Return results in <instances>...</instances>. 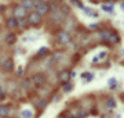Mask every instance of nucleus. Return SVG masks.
<instances>
[{"instance_id":"nucleus-1","label":"nucleus","mask_w":124,"mask_h":118,"mask_svg":"<svg viewBox=\"0 0 124 118\" xmlns=\"http://www.w3.org/2000/svg\"><path fill=\"white\" fill-rule=\"evenodd\" d=\"M26 21L31 27H37V25L41 24L43 17H41L40 14H37L36 11H31V13H28V15H26Z\"/></svg>"},{"instance_id":"nucleus-2","label":"nucleus","mask_w":124,"mask_h":118,"mask_svg":"<svg viewBox=\"0 0 124 118\" xmlns=\"http://www.w3.org/2000/svg\"><path fill=\"white\" fill-rule=\"evenodd\" d=\"M31 81H32V83H33L36 88H41V86H44V85H46V77H44V74H40V72L35 74V75L32 77Z\"/></svg>"},{"instance_id":"nucleus-3","label":"nucleus","mask_w":124,"mask_h":118,"mask_svg":"<svg viewBox=\"0 0 124 118\" xmlns=\"http://www.w3.org/2000/svg\"><path fill=\"white\" fill-rule=\"evenodd\" d=\"M0 67L3 68L4 72H13L14 71V60L11 59V57H7V59H4L1 61Z\"/></svg>"},{"instance_id":"nucleus-4","label":"nucleus","mask_w":124,"mask_h":118,"mask_svg":"<svg viewBox=\"0 0 124 118\" xmlns=\"http://www.w3.org/2000/svg\"><path fill=\"white\" fill-rule=\"evenodd\" d=\"M35 9H36V13L40 14V15L43 17V15H46V14L50 13V3H46V1L39 3V4L35 6Z\"/></svg>"},{"instance_id":"nucleus-5","label":"nucleus","mask_w":124,"mask_h":118,"mask_svg":"<svg viewBox=\"0 0 124 118\" xmlns=\"http://www.w3.org/2000/svg\"><path fill=\"white\" fill-rule=\"evenodd\" d=\"M57 39H58L59 43H62V45H68V43H70V40H72L69 32H66V31H61L59 32V33L57 35Z\"/></svg>"},{"instance_id":"nucleus-6","label":"nucleus","mask_w":124,"mask_h":118,"mask_svg":"<svg viewBox=\"0 0 124 118\" xmlns=\"http://www.w3.org/2000/svg\"><path fill=\"white\" fill-rule=\"evenodd\" d=\"M13 11H14V14H13V17H15L17 20H22V18H25L28 15V11L25 9H22L21 6H15L13 9Z\"/></svg>"},{"instance_id":"nucleus-7","label":"nucleus","mask_w":124,"mask_h":118,"mask_svg":"<svg viewBox=\"0 0 124 118\" xmlns=\"http://www.w3.org/2000/svg\"><path fill=\"white\" fill-rule=\"evenodd\" d=\"M58 82L61 83V85H65V83H68V82H70V71H62V72H59V75H58Z\"/></svg>"},{"instance_id":"nucleus-8","label":"nucleus","mask_w":124,"mask_h":118,"mask_svg":"<svg viewBox=\"0 0 124 118\" xmlns=\"http://www.w3.org/2000/svg\"><path fill=\"white\" fill-rule=\"evenodd\" d=\"M6 27L8 28L10 31H13V29H17L18 28V20L15 17H8V18L6 20Z\"/></svg>"},{"instance_id":"nucleus-9","label":"nucleus","mask_w":124,"mask_h":118,"mask_svg":"<svg viewBox=\"0 0 124 118\" xmlns=\"http://www.w3.org/2000/svg\"><path fill=\"white\" fill-rule=\"evenodd\" d=\"M120 35L117 33L116 31H113V32H110L109 33V42H110L112 45H117V43H120Z\"/></svg>"},{"instance_id":"nucleus-10","label":"nucleus","mask_w":124,"mask_h":118,"mask_svg":"<svg viewBox=\"0 0 124 118\" xmlns=\"http://www.w3.org/2000/svg\"><path fill=\"white\" fill-rule=\"evenodd\" d=\"M19 6H21L22 9H25L28 13H29V11H31L33 7H35V3H33V0H22Z\"/></svg>"},{"instance_id":"nucleus-11","label":"nucleus","mask_w":124,"mask_h":118,"mask_svg":"<svg viewBox=\"0 0 124 118\" xmlns=\"http://www.w3.org/2000/svg\"><path fill=\"white\" fill-rule=\"evenodd\" d=\"M10 115V106L8 104H0V117L7 118Z\"/></svg>"},{"instance_id":"nucleus-12","label":"nucleus","mask_w":124,"mask_h":118,"mask_svg":"<svg viewBox=\"0 0 124 118\" xmlns=\"http://www.w3.org/2000/svg\"><path fill=\"white\" fill-rule=\"evenodd\" d=\"M15 42H17V35L14 32H8L6 35V43L11 46V45H15Z\"/></svg>"},{"instance_id":"nucleus-13","label":"nucleus","mask_w":124,"mask_h":118,"mask_svg":"<svg viewBox=\"0 0 124 118\" xmlns=\"http://www.w3.org/2000/svg\"><path fill=\"white\" fill-rule=\"evenodd\" d=\"M48 54H50V49H48V47H46V46H43V47H40V49H39L37 54H36V57L43 59V57H47Z\"/></svg>"},{"instance_id":"nucleus-14","label":"nucleus","mask_w":124,"mask_h":118,"mask_svg":"<svg viewBox=\"0 0 124 118\" xmlns=\"http://www.w3.org/2000/svg\"><path fill=\"white\" fill-rule=\"evenodd\" d=\"M21 86H22V89H25V90H29V89L33 86V83H32V81L29 78H25L22 81V83H21Z\"/></svg>"},{"instance_id":"nucleus-15","label":"nucleus","mask_w":124,"mask_h":118,"mask_svg":"<svg viewBox=\"0 0 124 118\" xmlns=\"http://www.w3.org/2000/svg\"><path fill=\"white\" fill-rule=\"evenodd\" d=\"M116 104H117V103H116V100L113 99V97H108L106 101H105V106H106L108 108H115Z\"/></svg>"},{"instance_id":"nucleus-16","label":"nucleus","mask_w":124,"mask_h":118,"mask_svg":"<svg viewBox=\"0 0 124 118\" xmlns=\"http://www.w3.org/2000/svg\"><path fill=\"white\" fill-rule=\"evenodd\" d=\"M62 90H63V93H70L72 90H73V88H75V85L72 83V82H68V83H65V85H62Z\"/></svg>"},{"instance_id":"nucleus-17","label":"nucleus","mask_w":124,"mask_h":118,"mask_svg":"<svg viewBox=\"0 0 124 118\" xmlns=\"http://www.w3.org/2000/svg\"><path fill=\"white\" fill-rule=\"evenodd\" d=\"M80 78H81V79H84L85 82H91L94 79V74H91V72H83L81 75H80Z\"/></svg>"},{"instance_id":"nucleus-18","label":"nucleus","mask_w":124,"mask_h":118,"mask_svg":"<svg viewBox=\"0 0 124 118\" xmlns=\"http://www.w3.org/2000/svg\"><path fill=\"white\" fill-rule=\"evenodd\" d=\"M28 27H29V24H28V21H26V17L22 18V20H18V28H19V29H26Z\"/></svg>"},{"instance_id":"nucleus-19","label":"nucleus","mask_w":124,"mask_h":118,"mask_svg":"<svg viewBox=\"0 0 124 118\" xmlns=\"http://www.w3.org/2000/svg\"><path fill=\"white\" fill-rule=\"evenodd\" d=\"M69 3H70L72 6L77 7V9H84V4H83L81 0H69Z\"/></svg>"},{"instance_id":"nucleus-20","label":"nucleus","mask_w":124,"mask_h":118,"mask_svg":"<svg viewBox=\"0 0 124 118\" xmlns=\"http://www.w3.org/2000/svg\"><path fill=\"white\" fill-rule=\"evenodd\" d=\"M101 9L103 10V11H106V13H115V9H113V4H102Z\"/></svg>"},{"instance_id":"nucleus-21","label":"nucleus","mask_w":124,"mask_h":118,"mask_svg":"<svg viewBox=\"0 0 124 118\" xmlns=\"http://www.w3.org/2000/svg\"><path fill=\"white\" fill-rule=\"evenodd\" d=\"M21 117L22 118H33V111H31V110H23L22 113H21Z\"/></svg>"},{"instance_id":"nucleus-22","label":"nucleus","mask_w":124,"mask_h":118,"mask_svg":"<svg viewBox=\"0 0 124 118\" xmlns=\"http://www.w3.org/2000/svg\"><path fill=\"white\" fill-rule=\"evenodd\" d=\"M109 33H110V32H108V31H101V32H99L101 39L103 42H109Z\"/></svg>"},{"instance_id":"nucleus-23","label":"nucleus","mask_w":124,"mask_h":118,"mask_svg":"<svg viewBox=\"0 0 124 118\" xmlns=\"http://www.w3.org/2000/svg\"><path fill=\"white\" fill-rule=\"evenodd\" d=\"M36 104H37V107H39V108L44 110L46 107H47V100H46V99H40L39 101L36 103Z\"/></svg>"},{"instance_id":"nucleus-24","label":"nucleus","mask_w":124,"mask_h":118,"mask_svg":"<svg viewBox=\"0 0 124 118\" xmlns=\"http://www.w3.org/2000/svg\"><path fill=\"white\" fill-rule=\"evenodd\" d=\"M108 83H109V88H110V89H116V88H117V81H116V78H110V79L108 81Z\"/></svg>"},{"instance_id":"nucleus-25","label":"nucleus","mask_w":124,"mask_h":118,"mask_svg":"<svg viewBox=\"0 0 124 118\" xmlns=\"http://www.w3.org/2000/svg\"><path fill=\"white\" fill-rule=\"evenodd\" d=\"M87 117H88V111L81 110V111H79V114H77V117L76 118H87Z\"/></svg>"},{"instance_id":"nucleus-26","label":"nucleus","mask_w":124,"mask_h":118,"mask_svg":"<svg viewBox=\"0 0 124 118\" xmlns=\"http://www.w3.org/2000/svg\"><path fill=\"white\" fill-rule=\"evenodd\" d=\"M6 97H7V92H6L3 88H0V101H1V100H4Z\"/></svg>"},{"instance_id":"nucleus-27","label":"nucleus","mask_w":124,"mask_h":118,"mask_svg":"<svg viewBox=\"0 0 124 118\" xmlns=\"http://www.w3.org/2000/svg\"><path fill=\"white\" fill-rule=\"evenodd\" d=\"M17 77H19V78L23 77V68L22 67H19V68L17 69Z\"/></svg>"},{"instance_id":"nucleus-28","label":"nucleus","mask_w":124,"mask_h":118,"mask_svg":"<svg viewBox=\"0 0 124 118\" xmlns=\"http://www.w3.org/2000/svg\"><path fill=\"white\" fill-rule=\"evenodd\" d=\"M106 56H108V53H106V51H102V53H99V54H98L97 57H98V59H101V60H103L105 57H106Z\"/></svg>"},{"instance_id":"nucleus-29","label":"nucleus","mask_w":124,"mask_h":118,"mask_svg":"<svg viewBox=\"0 0 124 118\" xmlns=\"http://www.w3.org/2000/svg\"><path fill=\"white\" fill-rule=\"evenodd\" d=\"M97 28H98V24H93V25H90V29H91V31H95Z\"/></svg>"},{"instance_id":"nucleus-30","label":"nucleus","mask_w":124,"mask_h":118,"mask_svg":"<svg viewBox=\"0 0 124 118\" xmlns=\"http://www.w3.org/2000/svg\"><path fill=\"white\" fill-rule=\"evenodd\" d=\"M98 63H99V59H98L97 56H95V57L93 59V64H98Z\"/></svg>"},{"instance_id":"nucleus-31","label":"nucleus","mask_w":124,"mask_h":118,"mask_svg":"<svg viewBox=\"0 0 124 118\" xmlns=\"http://www.w3.org/2000/svg\"><path fill=\"white\" fill-rule=\"evenodd\" d=\"M43 1H44V0H33V3H35V6H36V4H39V3H43Z\"/></svg>"},{"instance_id":"nucleus-32","label":"nucleus","mask_w":124,"mask_h":118,"mask_svg":"<svg viewBox=\"0 0 124 118\" xmlns=\"http://www.w3.org/2000/svg\"><path fill=\"white\" fill-rule=\"evenodd\" d=\"M58 100H61V95H58V96L54 97V101H58Z\"/></svg>"},{"instance_id":"nucleus-33","label":"nucleus","mask_w":124,"mask_h":118,"mask_svg":"<svg viewBox=\"0 0 124 118\" xmlns=\"http://www.w3.org/2000/svg\"><path fill=\"white\" fill-rule=\"evenodd\" d=\"M3 11H4V6H3V4H0V14L3 13Z\"/></svg>"},{"instance_id":"nucleus-34","label":"nucleus","mask_w":124,"mask_h":118,"mask_svg":"<svg viewBox=\"0 0 124 118\" xmlns=\"http://www.w3.org/2000/svg\"><path fill=\"white\" fill-rule=\"evenodd\" d=\"M76 77V72L75 71H70V78H75Z\"/></svg>"},{"instance_id":"nucleus-35","label":"nucleus","mask_w":124,"mask_h":118,"mask_svg":"<svg viewBox=\"0 0 124 118\" xmlns=\"http://www.w3.org/2000/svg\"><path fill=\"white\" fill-rule=\"evenodd\" d=\"M120 9H121V10L124 11V3H121V4H120Z\"/></svg>"},{"instance_id":"nucleus-36","label":"nucleus","mask_w":124,"mask_h":118,"mask_svg":"<svg viewBox=\"0 0 124 118\" xmlns=\"http://www.w3.org/2000/svg\"><path fill=\"white\" fill-rule=\"evenodd\" d=\"M68 118H76V115H72L70 114V115H68Z\"/></svg>"},{"instance_id":"nucleus-37","label":"nucleus","mask_w":124,"mask_h":118,"mask_svg":"<svg viewBox=\"0 0 124 118\" xmlns=\"http://www.w3.org/2000/svg\"><path fill=\"white\" fill-rule=\"evenodd\" d=\"M0 64H1V61H0Z\"/></svg>"},{"instance_id":"nucleus-38","label":"nucleus","mask_w":124,"mask_h":118,"mask_svg":"<svg viewBox=\"0 0 124 118\" xmlns=\"http://www.w3.org/2000/svg\"><path fill=\"white\" fill-rule=\"evenodd\" d=\"M123 64H124V63H123Z\"/></svg>"}]
</instances>
